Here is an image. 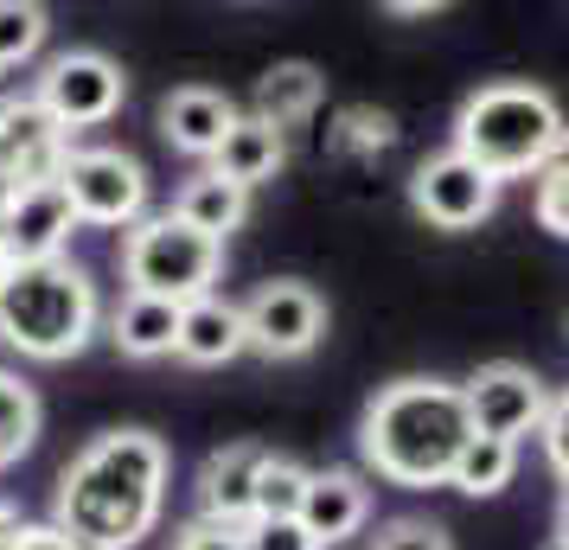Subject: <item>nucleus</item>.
<instances>
[{
	"label": "nucleus",
	"instance_id": "obj_8",
	"mask_svg": "<svg viewBox=\"0 0 569 550\" xmlns=\"http://www.w3.org/2000/svg\"><path fill=\"white\" fill-rule=\"evenodd\" d=\"M467 397V422L473 436H492V442H512L518 436H538L543 417H550V384H543L531 366H512V359H492L461 384Z\"/></svg>",
	"mask_w": 569,
	"mask_h": 550
},
{
	"label": "nucleus",
	"instance_id": "obj_17",
	"mask_svg": "<svg viewBox=\"0 0 569 550\" xmlns=\"http://www.w3.org/2000/svg\"><path fill=\"white\" fill-rule=\"evenodd\" d=\"M282 154H288L282 129H269V122H257V116H237V129L224 134V148L211 154V173L250 192V186L276 180V167H282Z\"/></svg>",
	"mask_w": 569,
	"mask_h": 550
},
{
	"label": "nucleus",
	"instance_id": "obj_11",
	"mask_svg": "<svg viewBox=\"0 0 569 550\" xmlns=\"http://www.w3.org/2000/svg\"><path fill=\"white\" fill-rule=\"evenodd\" d=\"M410 206L422 211L436 231H473L480 218H492V206H499V186L448 148V154L422 160V167L410 173Z\"/></svg>",
	"mask_w": 569,
	"mask_h": 550
},
{
	"label": "nucleus",
	"instance_id": "obj_23",
	"mask_svg": "<svg viewBox=\"0 0 569 550\" xmlns=\"http://www.w3.org/2000/svg\"><path fill=\"white\" fill-rule=\"evenodd\" d=\"M308 480H313V468H301V461H288V454L269 448V461L257 473V519H301Z\"/></svg>",
	"mask_w": 569,
	"mask_h": 550
},
{
	"label": "nucleus",
	"instance_id": "obj_3",
	"mask_svg": "<svg viewBox=\"0 0 569 550\" xmlns=\"http://www.w3.org/2000/svg\"><path fill=\"white\" fill-rule=\"evenodd\" d=\"M103 320V294L90 282V269L71 257L52 262H13L7 289H0V340L27 352L39 366L78 359L90 333Z\"/></svg>",
	"mask_w": 569,
	"mask_h": 550
},
{
	"label": "nucleus",
	"instance_id": "obj_26",
	"mask_svg": "<svg viewBox=\"0 0 569 550\" xmlns=\"http://www.w3.org/2000/svg\"><path fill=\"white\" fill-rule=\"evenodd\" d=\"M371 550H455V538H448L441 524H429V519H397V524L378 531Z\"/></svg>",
	"mask_w": 569,
	"mask_h": 550
},
{
	"label": "nucleus",
	"instance_id": "obj_20",
	"mask_svg": "<svg viewBox=\"0 0 569 550\" xmlns=\"http://www.w3.org/2000/svg\"><path fill=\"white\" fill-rule=\"evenodd\" d=\"M313 103H320V71L313 64H276L257 83V122H269V129H295L301 116H313Z\"/></svg>",
	"mask_w": 569,
	"mask_h": 550
},
{
	"label": "nucleus",
	"instance_id": "obj_14",
	"mask_svg": "<svg viewBox=\"0 0 569 550\" xmlns=\"http://www.w3.org/2000/svg\"><path fill=\"white\" fill-rule=\"evenodd\" d=\"M237 129V103L224 90H206V83H186L160 103V134L192 160H211L224 148V134Z\"/></svg>",
	"mask_w": 569,
	"mask_h": 550
},
{
	"label": "nucleus",
	"instance_id": "obj_30",
	"mask_svg": "<svg viewBox=\"0 0 569 550\" xmlns=\"http://www.w3.org/2000/svg\"><path fill=\"white\" fill-rule=\"evenodd\" d=\"M7 550H71V538H64L58 524H20Z\"/></svg>",
	"mask_w": 569,
	"mask_h": 550
},
{
	"label": "nucleus",
	"instance_id": "obj_22",
	"mask_svg": "<svg viewBox=\"0 0 569 550\" xmlns=\"http://www.w3.org/2000/svg\"><path fill=\"white\" fill-rule=\"evenodd\" d=\"M39 422H46L39 391H32L20 371H0V468H13L20 454H32V442H39Z\"/></svg>",
	"mask_w": 569,
	"mask_h": 550
},
{
	"label": "nucleus",
	"instance_id": "obj_5",
	"mask_svg": "<svg viewBox=\"0 0 569 550\" xmlns=\"http://www.w3.org/2000/svg\"><path fill=\"white\" fill-rule=\"evenodd\" d=\"M122 276H129V294H154V301L192 308V301H206L218 289L224 243L206 231H192L173 211H154L134 231H122Z\"/></svg>",
	"mask_w": 569,
	"mask_h": 550
},
{
	"label": "nucleus",
	"instance_id": "obj_27",
	"mask_svg": "<svg viewBox=\"0 0 569 550\" xmlns=\"http://www.w3.org/2000/svg\"><path fill=\"white\" fill-rule=\"evenodd\" d=\"M243 550H320L301 531V519H250L243 524Z\"/></svg>",
	"mask_w": 569,
	"mask_h": 550
},
{
	"label": "nucleus",
	"instance_id": "obj_6",
	"mask_svg": "<svg viewBox=\"0 0 569 550\" xmlns=\"http://www.w3.org/2000/svg\"><path fill=\"white\" fill-rule=\"evenodd\" d=\"M58 186H64L71 211H78V224L134 231V224L148 218V173H141V160L122 154V148H71Z\"/></svg>",
	"mask_w": 569,
	"mask_h": 550
},
{
	"label": "nucleus",
	"instance_id": "obj_32",
	"mask_svg": "<svg viewBox=\"0 0 569 550\" xmlns=\"http://www.w3.org/2000/svg\"><path fill=\"white\" fill-rule=\"evenodd\" d=\"M397 13H410V20H422V13H441L436 0H397Z\"/></svg>",
	"mask_w": 569,
	"mask_h": 550
},
{
	"label": "nucleus",
	"instance_id": "obj_29",
	"mask_svg": "<svg viewBox=\"0 0 569 550\" xmlns=\"http://www.w3.org/2000/svg\"><path fill=\"white\" fill-rule=\"evenodd\" d=\"M173 550H243V524H218V519H186Z\"/></svg>",
	"mask_w": 569,
	"mask_h": 550
},
{
	"label": "nucleus",
	"instance_id": "obj_2",
	"mask_svg": "<svg viewBox=\"0 0 569 550\" xmlns=\"http://www.w3.org/2000/svg\"><path fill=\"white\" fill-rule=\"evenodd\" d=\"M467 436V397L448 378H397L365 403L359 422L365 468L390 487H448Z\"/></svg>",
	"mask_w": 569,
	"mask_h": 550
},
{
	"label": "nucleus",
	"instance_id": "obj_25",
	"mask_svg": "<svg viewBox=\"0 0 569 550\" xmlns=\"http://www.w3.org/2000/svg\"><path fill=\"white\" fill-rule=\"evenodd\" d=\"M531 180H538V224L569 243V129H563V141L550 148V160H543Z\"/></svg>",
	"mask_w": 569,
	"mask_h": 550
},
{
	"label": "nucleus",
	"instance_id": "obj_12",
	"mask_svg": "<svg viewBox=\"0 0 569 550\" xmlns=\"http://www.w3.org/2000/svg\"><path fill=\"white\" fill-rule=\"evenodd\" d=\"M71 231H78V211L64 199V186H27V192H13V206L0 218V250H7V262H52L64 257Z\"/></svg>",
	"mask_w": 569,
	"mask_h": 550
},
{
	"label": "nucleus",
	"instance_id": "obj_16",
	"mask_svg": "<svg viewBox=\"0 0 569 550\" xmlns=\"http://www.w3.org/2000/svg\"><path fill=\"white\" fill-rule=\"evenodd\" d=\"M180 352L186 366H231L237 352H250L243 340V308L224 301V294H206V301H192L180 308Z\"/></svg>",
	"mask_w": 569,
	"mask_h": 550
},
{
	"label": "nucleus",
	"instance_id": "obj_18",
	"mask_svg": "<svg viewBox=\"0 0 569 550\" xmlns=\"http://www.w3.org/2000/svg\"><path fill=\"white\" fill-rule=\"evenodd\" d=\"M109 340H116V352H129V359H160V352L180 346V308L173 301H154V294H129L116 308V320H109Z\"/></svg>",
	"mask_w": 569,
	"mask_h": 550
},
{
	"label": "nucleus",
	"instance_id": "obj_1",
	"mask_svg": "<svg viewBox=\"0 0 569 550\" xmlns=\"http://www.w3.org/2000/svg\"><path fill=\"white\" fill-rule=\"evenodd\" d=\"M167 442L148 429H109L58 480V531L83 550H134L167 506Z\"/></svg>",
	"mask_w": 569,
	"mask_h": 550
},
{
	"label": "nucleus",
	"instance_id": "obj_10",
	"mask_svg": "<svg viewBox=\"0 0 569 550\" xmlns=\"http://www.w3.org/2000/svg\"><path fill=\"white\" fill-rule=\"evenodd\" d=\"M71 160V134L58 129L39 97H0V180L13 192L27 186H52Z\"/></svg>",
	"mask_w": 569,
	"mask_h": 550
},
{
	"label": "nucleus",
	"instance_id": "obj_35",
	"mask_svg": "<svg viewBox=\"0 0 569 550\" xmlns=\"http://www.w3.org/2000/svg\"><path fill=\"white\" fill-rule=\"evenodd\" d=\"M543 550H569V544H563V538H550V544H543Z\"/></svg>",
	"mask_w": 569,
	"mask_h": 550
},
{
	"label": "nucleus",
	"instance_id": "obj_15",
	"mask_svg": "<svg viewBox=\"0 0 569 550\" xmlns=\"http://www.w3.org/2000/svg\"><path fill=\"white\" fill-rule=\"evenodd\" d=\"M371 519V487H365L352 468H320L308 480V499H301V531L313 544H346L359 524Z\"/></svg>",
	"mask_w": 569,
	"mask_h": 550
},
{
	"label": "nucleus",
	"instance_id": "obj_31",
	"mask_svg": "<svg viewBox=\"0 0 569 550\" xmlns=\"http://www.w3.org/2000/svg\"><path fill=\"white\" fill-rule=\"evenodd\" d=\"M13 531H20V512H13V506H7V499H0V550L13 544Z\"/></svg>",
	"mask_w": 569,
	"mask_h": 550
},
{
	"label": "nucleus",
	"instance_id": "obj_36",
	"mask_svg": "<svg viewBox=\"0 0 569 550\" xmlns=\"http://www.w3.org/2000/svg\"><path fill=\"white\" fill-rule=\"evenodd\" d=\"M71 550H83V544H71Z\"/></svg>",
	"mask_w": 569,
	"mask_h": 550
},
{
	"label": "nucleus",
	"instance_id": "obj_28",
	"mask_svg": "<svg viewBox=\"0 0 569 550\" xmlns=\"http://www.w3.org/2000/svg\"><path fill=\"white\" fill-rule=\"evenodd\" d=\"M543 461H550V473L569 487V391L550 397V417H543Z\"/></svg>",
	"mask_w": 569,
	"mask_h": 550
},
{
	"label": "nucleus",
	"instance_id": "obj_7",
	"mask_svg": "<svg viewBox=\"0 0 569 550\" xmlns=\"http://www.w3.org/2000/svg\"><path fill=\"white\" fill-rule=\"evenodd\" d=\"M32 97L46 103V116H52L64 134H78V129H103L109 116L122 109L129 78H122V64L103 58V52H58Z\"/></svg>",
	"mask_w": 569,
	"mask_h": 550
},
{
	"label": "nucleus",
	"instance_id": "obj_13",
	"mask_svg": "<svg viewBox=\"0 0 569 550\" xmlns=\"http://www.w3.org/2000/svg\"><path fill=\"white\" fill-rule=\"evenodd\" d=\"M269 461L262 442H231L211 448L206 468H199V519L218 524H250L257 519V473Z\"/></svg>",
	"mask_w": 569,
	"mask_h": 550
},
{
	"label": "nucleus",
	"instance_id": "obj_24",
	"mask_svg": "<svg viewBox=\"0 0 569 550\" xmlns=\"http://www.w3.org/2000/svg\"><path fill=\"white\" fill-rule=\"evenodd\" d=\"M46 7H32V0H0V71H13V64H27L39 46H46Z\"/></svg>",
	"mask_w": 569,
	"mask_h": 550
},
{
	"label": "nucleus",
	"instance_id": "obj_33",
	"mask_svg": "<svg viewBox=\"0 0 569 550\" xmlns=\"http://www.w3.org/2000/svg\"><path fill=\"white\" fill-rule=\"evenodd\" d=\"M557 538L569 544V487H563V506H557Z\"/></svg>",
	"mask_w": 569,
	"mask_h": 550
},
{
	"label": "nucleus",
	"instance_id": "obj_19",
	"mask_svg": "<svg viewBox=\"0 0 569 550\" xmlns=\"http://www.w3.org/2000/svg\"><path fill=\"white\" fill-rule=\"evenodd\" d=\"M173 218H186L192 231H206V237H224L250 218V192L231 180H218V173H199V180H186L180 186V199H173Z\"/></svg>",
	"mask_w": 569,
	"mask_h": 550
},
{
	"label": "nucleus",
	"instance_id": "obj_34",
	"mask_svg": "<svg viewBox=\"0 0 569 550\" xmlns=\"http://www.w3.org/2000/svg\"><path fill=\"white\" fill-rule=\"evenodd\" d=\"M7 269H13V262H7V250H0V289H7Z\"/></svg>",
	"mask_w": 569,
	"mask_h": 550
},
{
	"label": "nucleus",
	"instance_id": "obj_21",
	"mask_svg": "<svg viewBox=\"0 0 569 550\" xmlns=\"http://www.w3.org/2000/svg\"><path fill=\"white\" fill-rule=\"evenodd\" d=\"M518 473V448L512 442H492V436H467V448L455 454V473H448V487L467 499H492L506 493Z\"/></svg>",
	"mask_w": 569,
	"mask_h": 550
},
{
	"label": "nucleus",
	"instance_id": "obj_9",
	"mask_svg": "<svg viewBox=\"0 0 569 550\" xmlns=\"http://www.w3.org/2000/svg\"><path fill=\"white\" fill-rule=\"evenodd\" d=\"M327 333V301L308 282H262L243 301V340L262 359H301Z\"/></svg>",
	"mask_w": 569,
	"mask_h": 550
},
{
	"label": "nucleus",
	"instance_id": "obj_4",
	"mask_svg": "<svg viewBox=\"0 0 569 550\" xmlns=\"http://www.w3.org/2000/svg\"><path fill=\"white\" fill-rule=\"evenodd\" d=\"M557 141H563V109H557V97L538 90V83H518V78L480 83L461 103V116H455V154L467 167H480L492 186L531 180L543 160H550Z\"/></svg>",
	"mask_w": 569,
	"mask_h": 550
}]
</instances>
